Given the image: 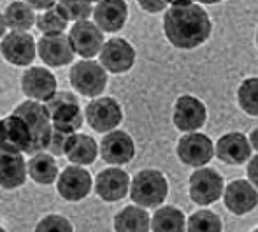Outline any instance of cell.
I'll return each mask as SVG.
<instances>
[{
  "label": "cell",
  "instance_id": "cell-1",
  "mask_svg": "<svg viewBox=\"0 0 258 232\" xmlns=\"http://www.w3.org/2000/svg\"><path fill=\"white\" fill-rule=\"evenodd\" d=\"M211 20L197 4L172 6L163 16V32L172 46L179 49H194L204 44L211 35Z\"/></svg>",
  "mask_w": 258,
  "mask_h": 232
},
{
  "label": "cell",
  "instance_id": "cell-2",
  "mask_svg": "<svg viewBox=\"0 0 258 232\" xmlns=\"http://www.w3.org/2000/svg\"><path fill=\"white\" fill-rule=\"evenodd\" d=\"M13 114L20 116L28 125V129H30L32 143L28 146L27 153L37 155L42 153L44 150H48L53 127H51V116H49L46 106H42L37 100H28V102H23L21 106H18Z\"/></svg>",
  "mask_w": 258,
  "mask_h": 232
},
{
  "label": "cell",
  "instance_id": "cell-3",
  "mask_svg": "<svg viewBox=\"0 0 258 232\" xmlns=\"http://www.w3.org/2000/svg\"><path fill=\"white\" fill-rule=\"evenodd\" d=\"M169 183L160 171L146 169L136 174L130 185V197L141 208H156L167 197Z\"/></svg>",
  "mask_w": 258,
  "mask_h": 232
},
{
  "label": "cell",
  "instance_id": "cell-4",
  "mask_svg": "<svg viewBox=\"0 0 258 232\" xmlns=\"http://www.w3.org/2000/svg\"><path fill=\"white\" fill-rule=\"evenodd\" d=\"M69 79L72 88H76L85 97H99L107 85L105 69L92 60H81L72 65Z\"/></svg>",
  "mask_w": 258,
  "mask_h": 232
},
{
  "label": "cell",
  "instance_id": "cell-5",
  "mask_svg": "<svg viewBox=\"0 0 258 232\" xmlns=\"http://www.w3.org/2000/svg\"><path fill=\"white\" fill-rule=\"evenodd\" d=\"M69 41H71L76 55L88 60L102 49L104 32L90 20L76 21V25L71 28V34H69Z\"/></svg>",
  "mask_w": 258,
  "mask_h": 232
},
{
  "label": "cell",
  "instance_id": "cell-6",
  "mask_svg": "<svg viewBox=\"0 0 258 232\" xmlns=\"http://www.w3.org/2000/svg\"><path fill=\"white\" fill-rule=\"evenodd\" d=\"M86 122L97 132H111L121 123L123 113L119 104L111 97H99L86 106Z\"/></svg>",
  "mask_w": 258,
  "mask_h": 232
},
{
  "label": "cell",
  "instance_id": "cell-7",
  "mask_svg": "<svg viewBox=\"0 0 258 232\" xmlns=\"http://www.w3.org/2000/svg\"><path fill=\"white\" fill-rule=\"evenodd\" d=\"M223 194V178L214 169H197L190 176V197L201 206L216 202Z\"/></svg>",
  "mask_w": 258,
  "mask_h": 232
},
{
  "label": "cell",
  "instance_id": "cell-8",
  "mask_svg": "<svg viewBox=\"0 0 258 232\" xmlns=\"http://www.w3.org/2000/svg\"><path fill=\"white\" fill-rule=\"evenodd\" d=\"M214 148L211 139L206 134L201 132H188L177 143V157L181 162L191 167H202L213 158Z\"/></svg>",
  "mask_w": 258,
  "mask_h": 232
},
{
  "label": "cell",
  "instance_id": "cell-9",
  "mask_svg": "<svg viewBox=\"0 0 258 232\" xmlns=\"http://www.w3.org/2000/svg\"><path fill=\"white\" fill-rule=\"evenodd\" d=\"M35 41L27 32H9L0 42V53L9 64L27 67L35 58Z\"/></svg>",
  "mask_w": 258,
  "mask_h": 232
},
{
  "label": "cell",
  "instance_id": "cell-10",
  "mask_svg": "<svg viewBox=\"0 0 258 232\" xmlns=\"http://www.w3.org/2000/svg\"><path fill=\"white\" fill-rule=\"evenodd\" d=\"M134 62H136V49L121 37L109 39L100 49V65L112 74L130 71Z\"/></svg>",
  "mask_w": 258,
  "mask_h": 232
},
{
  "label": "cell",
  "instance_id": "cell-11",
  "mask_svg": "<svg viewBox=\"0 0 258 232\" xmlns=\"http://www.w3.org/2000/svg\"><path fill=\"white\" fill-rule=\"evenodd\" d=\"M32 143L28 125L20 116H7L0 120V150L9 153H23Z\"/></svg>",
  "mask_w": 258,
  "mask_h": 232
},
{
  "label": "cell",
  "instance_id": "cell-12",
  "mask_svg": "<svg viewBox=\"0 0 258 232\" xmlns=\"http://www.w3.org/2000/svg\"><path fill=\"white\" fill-rule=\"evenodd\" d=\"M56 188L65 201H83L92 190V176L81 165H69L58 178Z\"/></svg>",
  "mask_w": 258,
  "mask_h": 232
},
{
  "label": "cell",
  "instance_id": "cell-13",
  "mask_svg": "<svg viewBox=\"0 0 258 232\" xmlns=\"http://www.w3.org/2000/svg\"><path fill=\"white\" fill-rule=\"evenodd\" d=\"M23 93L32 100L46 102L56 93V78L42 67H30L21 76Z\"/></svg>",
  "mask_w": 258,
  "mask_h": 232
},
{
  "label": "cell",
  "instance_id": "cell-14",
  "mask_svg": "<svg viewBox=\"0 0 258 232\" xmlns=\"http://www.w3.org/2000/svg\"><path fill=\"white\" fill-rule=\"evenodd\" d=\"M206 106L191 95H181L174 104V125L183 132H195L206 123Z\"/></svg>",
  "mask_w": 258,
  "mask_h": 232
},
{
  "label": "cell",
  "instance_id": "cell-15",
  "mask_svg": "<svg viewBox=\"0 0 258 232\" xmlns=\"http://www.w3.org/2000/svg\"><path fill=\"white\" fill-rule=\"evenodd\" d=\"M100 155L111 165L128 164L136 155L134 139L123 130H111L100 143Z\"/></svg>",
  "mask_w": 258,
  "mask_h": 232
},
{
  "label": "cell",
  "instance_id": "cell-16",
  "mask_svg": "<svg viewBox=\"0 0 258 232\" xmlns=\"http://www.w3.org/2000/svg\"><path fill=\"white\" fill-rule=\"evenodd\" d=\"M41 60L49 67H63L74 60V49L69 41V35H42L37 44Z\"/></svg>",
  "mask_w": 258,
  "mask_h": 232
},
{
  "label": "cell",
  "instance_id": "cell-17",
  "mask_svg": "<svg viewBox=\"0 0 258 232\" xmlns=\"http://www.w3.org/2000/svg\"><path fill=\"white\" fill-rule=\"evenodd\" d=\"M258 204V192L249 181L235 180L225 188V206L234 215H246Z\"/></svg>",
  "mask_w": 258,
  "mask_h": 232
},
{
  "label": "cell",
  "instance_id": "cell-18",
  "mask_svg": "<svg viewBox=\"0 0 258 232\" xmlns=\"http://www.w3.org/2000/svg\"><path fill=\"white\" fill-rule=\"evenodd\" d=\"M130 188V178L118 167L104 169L95 180V192L102 201L116 202L126 195Z\"/></svg>",
  "mask_w": 258,
  "mask_h": 232
},
{
  "label": "cell",
  "instance_id": "cell-19",
  "mask_svg": "<svg viewBox=\"0 0 258 232\" xmlns=\"http://www.w3.org/2000/svg\"><path fill=\"white\" fill-rule=\"evenodd\" d=\"M93 23L102 32H118L128 18V7L125 0H102L93 9Z\"/></svg>",
  "mask_w": 258,
  "mask_h": 232
},
{
  "label": "cell",
  "instance_id": "cell-20",
  "mask_svg": "<svg viewBox=\"0 0 258 232\" xmlns=\"http://www.w3.org/2000/svg\"><path fill=\"white\" fill-rule=\"evenodd\" d=\"M216 157L230 165H241L251 157V144L244 134L230 132L216 143Z\"/></svg>",
  "mask_w": 258,
  "mask_h": 232
},
{
  "label": "cell",
  "instance_id": "cell-21",
  "mask_svg": "<svg viewBox=\"0 0 258 232\" xmlns=\"http://www.w3.org/2000/svg\"><path fill=\"white\" fill-rule=\"evenodd\" d=\"M27 162L21 153L0 150V187L13 190L27 181Z\"/></svg>",
  "mask_w": 258,
  "mask_h": 232
},
{
  "label": "cell",
  "instance_id": "cell-22",
  "mask_svg": "<svg viewBox=\"0 0 258 232\" xmlns=\"http://www.w3.org/2000/svg\"><path fill=\"white\" fill-rule=\"evenodd\" d=\"M97 143L86 134H71L65 143V157L74 165H90L97 158Z\"/></svg>",
  "mask_w": 258,
  "mask_h": 232
},
{
  "label": "cell",
  "instance_id": "cell-23",
  "mask_svg": "<svg viewBox=\"0 0 258 232\" xmlns=\"http://www.w3.org/2000/svg\"><path fill=\"white\" fill-rule=\"evenodd\" d=\"M150 213L141 206H126L114 216L116 232H150Z\"/></svg>",
  "mask_w": 258,
  "mask_h": 232
},
{
  "label": "cell",
  "instance_id": "cell-24",
  "mask_svg": "<svg viewBox=\"0 0 258 232\" xmlns=\"http://www.w3.org/2000/svg\"><path fill=\"white\" fill-rule=\"evenodd\" d=\"M49 116L53 120V129L60 130L67 136L76 134V130H79L83 125V111L78 102L63 104L58 109H54Z\"/></svg>",
  "mask_w": 258,
  "mask_h": 232
},
{
  "label": "cell",
  "instance_id": "cell-25",
  "mask_svg": "<svg viewBox=\"0 0 258 232\" xmlns=\"http://www.w3.org/2000/svg\"><path fill=\"white\" fill-rule=\"evenodd\" d=\"M153 232H186L184 215L174 206H163L156 209L151 220Z\"/></svg>",
  "mask_w": 258,
  "mask_h": 232
},
{
  "label": "cell",
  "instance_id": "cell-26",
  "mask_svg": "<svg viewBox=\"0 0 258 232\" xmlns=\"http://www.w3.org/2000/svg\"><path fill=\"white\" fill-rule=\"evenodd\" d=\"M4 20L13 32H27L35 25V13L28 4L13 2L7 6Z\"/></svg>",
  "mask_w": 258,
  "mask_h": 232
},
{
  "label": "cell",
  "instance_id": "cell-27",
  "mask_svg": "<svg viewBox=\"0 0 258 232\" xmlns=\"http://www.w3.org/2000/svg\"><path fill=\"white\" fill-rule=\"evenodd\" d=\"M28 174L39 185H51L58 176V165L53 155L37 153L28 162Z\"/></svg>",
  "mask_w": 258,
  "mask_h": 232
},
{
  "label": "cell",
  "instance_id": "cell-28",
  "mask_svg": "<svg viewBox=\"0 0 258 232\" xmlns=\"http://www.w3.org/2000/svg\"><path fill=\"white\" fill-rule=\"evenodd\" d=\"M67 18L60 11L58 6H53L51 9L44 11L41 16H35V25L44 35H56L63 34L67 28Z\"/></svg>",
  "mask_w": 258,
  "mask_h": 232
},
{
  "label": "cell",
  "instance_id": "cell-29",
  "mask_svg": "<svg viewBox=\"0 0 258 232\" xmlns=\"http://www.w3.org/2000/svg\"><path fill=\"white\" fill-rule=\"evenodd\" d=\"M237 100L244 113L258 116V78H249L242 81L237 92Z\"/></svg>",
  "mask_w": 258,
  "mask_h": 232
},
{
  "label": "cell",
  "instance_id": "cell-30",
  "mask_svg": "<svg viewBox=\"0 0 258 232\" xmlns=\"http://www.w3.org/2000/svg\"><path fill=\"white\" fill-rule=\"evenodd\" d=\"M188 232H221V220L216 213L207 211H197L188 220Z\"/></svg>",
  "mask_w": 258,
  "mask_h": 232
},
{
  "label": "cell",
  "instance_id": "cell-31",
  "mask_svg": "<svg viewBox=\"0 0 258 232\" xmlns=\"http://www.w3.org/2000/svg\"><path fill=\"white\" fill-rule=\"evenodd\" d=\"M67 21H85L92 16V4L86 0H60L56 4Z\"/></svg>",
  "mask_w": 258,
  "mask_h": 232
},
{
  "label": "cell",
  "instance_id": "cell-32",
  "mask_svg": "<svg viewBox=\"0 0 258 232\" xmlns=\"http://www.w3.org/2000/svg\"><path fill=\"white\" fill-rule=\"evenodd\" d=\"M35 232H74V229L67 218L60 215H49L37 223Z\"/></svg>",
  "mask_w": 258,
  "mask_h": 232
},
{
  "label": "cell",
  "instance_id": "cell-33",
  "mask_svg": "<svg viewBox=\"0 0 258 232\" xmlns=\"http://www.w3.org/2000/svg\"><path fill=\"white\" fill-rule=\"evenodd\" d=\"M67 134L60 132V130H54L51 132V139H49V144H48V150L51 155H65V143H67Z\"/></svg>",
  "mask_w": 258,
  "mask_h": 232
},
{
  "label": "cell",
  "instance_id": "cell-34",
  "mask_svg": "<svg viewBox=\"0 0 258 232\" xmlns=\"http://www.w3.org/2000/svg\"><path fill=\"white\" fill-rule=\"evenodd\" d=\"M69 102H78V99H76L72 93H67V92H56L54 95L51 97L49 100H46V109H48V113L51 114L54 109H58L60 106H63V104H69Z\"/></svg>",
  "mask_w": 258,
  "mask_h": 232
},
{
  "label": "cell",
  "instance_id": "cell-35",
  "mask_svg": "<svg viewBox=\"0 0 258 232\" xmlns=\"http://www.w3.org/2000/svg\"><path fill=\"white\" fill-rule=\"evenodd\" d=\"M139 6L148 13H160L167 7V0H137Z\"/></svg>",
  "mask_w": 258,
  "mask_h": 232
},
{
  "label": "cell",
  "instance_id": "cell-36",
  "mask_svg": "<svg viewBox=\"0 0 258 232\" xmlns=\"http://www.w3.org/2000/svg\"><path fill=\"white\" fill-rule=\"evenodd\" d=\"M25 4L32 7V9L37 11H48L53 6H56V0H25Z\"/></svg>",
  "mask_w": 258,
  "mask_h": 232
},
{
  "label": "cell",
  "instance_id": "cell-37",
  "mask_svg": "<svg viewBox=\"0 0 258 232\" xmlns=\"http://www.w3.org/2000/svg\"><path fill=\"white\" fill-rule=\"evenodd\" d=\"M248 178L249 181H251L255 187H258V155L256 157H253L251 160L248 162Z\"/></svg>",
  "mask_w": 258,
  "mask_h": 232
},
{
  "label": "cell",
  "instance_id": "cell-38",
  "mask_svg": "<svg viewBox=\"0 0 258 232\" xmlns=\"http://www.w3.org/2000/svg\"><path fill=\"white\" fill-rule=\"evenodd\" d=\"M197 0H167V4H172V6H190L195 4Z\"/></svg>",
  "mask_w": 258,
  "mask_h": 232
},
{
  "label": "cell",
  "instance_id": "cell-39",
  "mask_svg": "<svg viewBox=\"0 0 258 232\" xmlns=\"http://www.w3.org/2000/svg\"><path fill=\"white\" fill-rule=\"evenodd\" d=\"M249 144H251V146L258 151V129L253 130L251 136H249Z\"/></svg>",
  "mask_w": 258,
  "mask_h": 232
},
{
  "label": "cell",
  "instance_id": "cell-40",
  "mask_svg": "<svg viewBox=\"0 0 258 232\" xmlns=\"http://www.w3.org/2000/svg\"><path fill=\"white\" fill-rule=\"evenodd\" d=\"M6 28H7V25H6V20H4V14H0V37L6 35Z\"/></svg>",
  "mask_w": 258,
  "mask_h": 232
},
{
  "label": "cell",
  "instance_id": "cell-41",
  "mask_svg": "<svg viewBox=\"0 0 258 232\" xmlns=\"http://www.w3.org/2000/svg\"><path fill=\"white\" fill-rule=\"evenodd\" d=\"M199 2H202V4H218V2H221V0H199Z\"/></svg>",
  "mask_w": 258,
  "mask_h": 232
},
{
  "label": "cell",
  "instance_id": "cell-42",
  "mask_svg": "<svg viewBox=\"0 0 258 232\" xmlns=\"http://www.w3.org/2000/svg\"><path fill=\"white\" fill-rule=\"evenodd\" d=\"M86 2H90V4H92V2H102V0H86Z\"/></svg>",
  "mask_w": 258,
  "mask_h": 232
},
{
  "label": "cell",
  "instance_id": "cell-43",
  "mask_svg": "<svg viewBox=\"0 0 258 232\" xmlns=\"http://www.w3.org/2000/svg\"><path fill=\"white\" fill-rule=\"evenodd\" d=\"M256 44H258V32H256Z\"/></svg>",
  "mask_w": 258,
  "mask_h": 232
},
{
  "label": "cell",
  "instance_id": "cell-44",
  "mask_svg": "<svg viewBox=\"0 0 258 232\" xmlns=\"http://www.w3.org/2000/svg\"><path fill=\"white\" fill-rule=\"evenodd\" d=\"M0 232H6V230H4V229H2V227H0Z\"/></svg>",
  "mask_w": 258,
  "mask_h": 232
},
{
  "label": "cell",
  "instance_id": "cell-45",
  "mask_svg": "<svg viewBox=\"0 0 258 232\" xmlns=\"http://www.w3.org/2000/svg\"><path fill=\"white\" fill-rule=\"evenodd\" d=\"M255 232H258V229H256V230H255Z\"/></svg>",
  "mask_w": 258,
  "mask_h": 232
}]
</instances>
